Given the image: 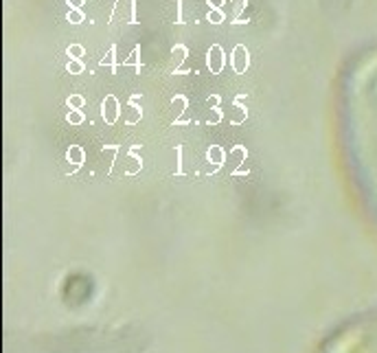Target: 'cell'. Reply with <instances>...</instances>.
I'll return each instance as SVG.
<instances>
[{"label":"cell","instance_id":"obj_1","mask_svg":"<svg viewBox=\"0 0 377 353\" xmlns=\"http://www.w3.org/2000/svg\"><path fill=\"white\" fill-rule=\"evenodd\" d=\"M353 353H377V316L366 320L364 327H360Z\"/></svg>","mask_w":377,"mask_h":353},{"label":"cell","instance_id":"obj_2","mask_svg":"<svg viewBox=\"0 0 377 353\" xmlns=\"http://www.w3.org/2000/svg\"><path fill=\"white\" fill-rule=\"evenodd\" d=\"M70 53H72V55H79V53H81V48H79V46H72V48H70Z\"/></svg>","mask_w":377,"mask_h":353},{"label":"cell","instance_id":"obj_3","mask_svg":"<svg viewBox=\"0 0 377 353\" xmlns=\"http://www.w3.org/2000/svg\"><path fill=\"white\" fill-rule=\"evenodd\" d=\"M70 3H72V5H75V7H77V5H81V0H70Z\"/></svg>","mask_w":377,"mask_h":353},{"label":"cell","instance_id":"obj_4","mask_svg":"<svg viewBox=\"0 0 377 353\" xmlns=\"http://www.w3.org/2000/svg\"><path fill=\"white\" fill-rule=\"evenodd\" d=\"M211 3H213V5H219V3H221V0H211Z\"/></svg>","mask_w":377,"mask_h":353}]
</instances>
